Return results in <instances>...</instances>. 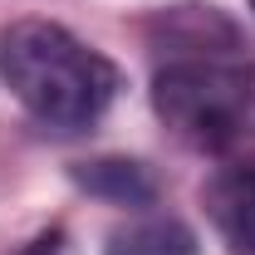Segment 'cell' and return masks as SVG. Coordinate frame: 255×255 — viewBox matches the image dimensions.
<instances>
[{"instance_id":"3","label":"cell","mask_w":255,"mask_h":255,"mask_svg":"<svg viewBox=\"0 0 255 255\" xmlns=\"http://www.w3.org/2000/svg\"><path fill=\"white\" fill-rule=\"evenodd\" d=\"M206 211L236 255H255V167H231L206 187Z\"/></svg>"},{"instance_id":"6","label":"cell","mask_w":255,"mask_h":255,"mask_svg":"<svg viewBox=\"0 0 255 255\" xmlns=\"http://www.w3.org/2000/svg\"><path fill=\"white\" fill-rule=\"evenodd\" d=\"M20 255H69V241H64V231H44V236H34Z\"/></svg>"},{"instance_id":"7","label":"cell","mask_w":255,"mask_h":255,"mask_svg":"<svg viewBox=\"0 0 255 255\" xmlns=\"http://www.w3.org/2000/svg\"><path fill=\"white\" fill-rule=\"evenodd\" d=\"M251 10H255V0H251Z\"/></svg>"},{"instance_id":"5","label":"cell","mask_w":255,"mask_h":255,"mask_svg":"<svg viewBox=\"0 0 255 255\" xmlns=\"http://www.w3.org/2000/svg\"><path fill=\"white\" fill-rule=\"evenodd\" d=\"M108 255H196V236L177 216H137L108 236Z\"/></svg>"},{"instance_id":"1","label":"cell","mask_w":255,"mask_h":255,"mask_svg":"<svg viewBox=\"0 0 255 255\" xmlns=\"http://www.w3.org/2000/svg\"><path fill=\"white\" fill-rule=\"evenodd\" d=\"M0 74L10 94L49 128L98 123L118 94V69L49 20H15L0 34Z\"/></svg>"},{"instance_id":"2","label":"cell","mask_w":255,"mask_h":255,"mask_svg":"<svg viewBox=\"0 0 255 255\" xmlns=\"http://www.w3.org/2000/svg\"><path fill=\"white\" fill-rule=\"evenodd\" d=\"M152 108L196 152H246L255 147V64L236 54L167 59L152 84Z\"/></svg>"},{"instance_id":"4","label":"cell","mask_w":255,"mask_h":255,"mask_svg":"<svg viewBox=\"0 0 255 255\" xmlns=\"http://www.w3.org/2000/svg\"><path fill=\"white\" fill-rule=\"evenodd\" d=\"M74 182L84 191H94L103 201H118V206H147L157 196V182L142 162H128V157H103V162H84L74 172Z\"/></svg>"}]
</instances>
